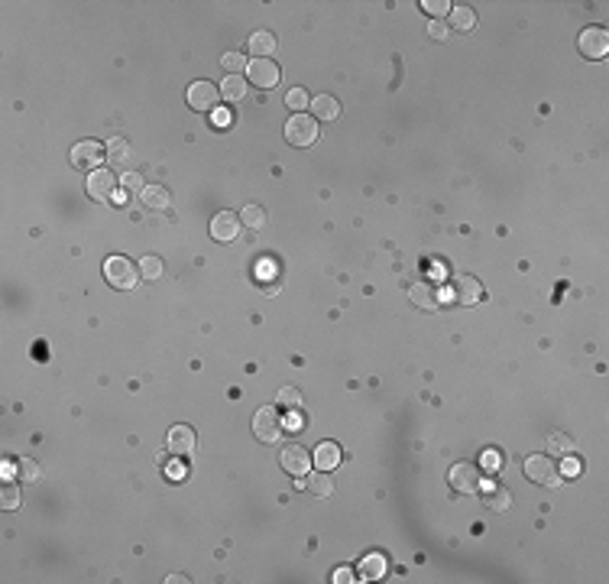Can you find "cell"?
I'll list each match as a JSON object with an SVG mask.
<instances>
[{"mask_svg": "<svg viewBox=\"0 0 609 584\" xmlns=\"http://www.w3.org/2000/svg\"><path fill=\"white\" fill-rule=\"evenodd\" d=\"M308 490L315 493V497H331L334 493V477H331V471H318L308 477Z\"/></svg>", "mask_w": 609, "mask_h": 584, "instance_id": "25", "label": "cell"}, {"mask_svg": "<svg viewBox=\"0 0 609 584\" xmlns=\"http://www.w3.org/2000/svg\"><path fill=\"white\" fill-rule=\"evenodd\" d=\"M282 429H289V432H299V429H301V419H299L295 413H292L289 419H285V425H282Z\"/></svg>", "mask_w": 609, "mask_h": 584, "instance_id": "40", "label": "cell"}, {"mask_svg": "<svg viewBox=\"0 0 609 584\" xmlns=\"http://www.w3.org/2000/svg\"><path fill=\"white\" fill-rule=\"evenodd\" d=\"M409 299H412L418 309H425V312H434V309H438V302H441L432 283H415L412 289H409Z\"/></svg>", "mask_w": 609, "mask_h": 584, "instance_id": "16", "label": "cell"}, {"mask_svg": "<svg viewBox=\"0 0 609 584\" xmlns=\"http://www.w3.org/2000/svg\"><path fill=\"white\" fill-rule=\"evenodd\" d=\"M104 153H107V162H111V166H117V169H123L127 162H133V146L123 140V137H113V140H107Z\"/></svg>", "mask_w": 609, "mask_h": 584, "instance_id": "15", "label": "cell"}, {"mask_svg": "<svg viewBox=\"0 0 609 584\" xmlns=\"http://www.w3.org/2000/svg\"><path fill=\"white\" fill-rule=\"evenodd\" d=\"M246 78H250V85L269 91V88L279 85V66H276L272 59H253V62L246 66Z\"/></svg>", "mask_w": 609, "mask_h": 584, "instance_id": "8", "label": "cell"}, {"mask_svg": "<svg viewBox=\"0 0 609 584\" xmlns=\"http://www.w3.org/2000/svg\"><path fill=\"white\" fill-rule=\"evenodd\" d=\"M17 474H19V481H36V477H39V464L33 461V458H19V461H17Z\"/></svg>", "mask_w": 609, "mask_h": 584, "instance_id": "32", "label": "cell"}, {"mask_svg": "<svg viewBox=\"0 0 609 584\" xmlns=\"http://www.w3.org/2000/svg\"><path fill=\"white\" fill-rule=\"evenodd\" d=\"M282 422H279V409L276 406H262V409H256L253 415V435L260 438L262 445H276L282 438Z\"/></svg>", "mask_w": 609, "mask_h": 584, "instance_id": "3", "label": "cell"}, {"mask_svg": "<svg viewBox=\"0 0 609 584\" xmlns=\"http://www.w3.org/2000/svg\"><path fill=\"white\" fill-rule=\"evenodd\" d=\"M448 481H450V487L460 490V493H477V490H483V474H480L477 464H470V461L454 464L448 474Z\"/></svg>", "mask_w": 609, "mask_h": 584, "instance_id": "5", "label": "cell"}, {"mask_svg": "<svg viewBox=\"0 0 609 584\" xmlns=\"http://www.w3.org/2000/svg\"><path fill=\"white\" fill-rule=\"evenodd\" d=\"M285 104H289V111L305 114V107H311V98L305 95V88H292L289 95H285Z\"/></svg>", "mask_w": 609, "mask_h": 584, "instance_id": "30", "label": "cell"}, {"mask_svg": "<svg viewBox=\"0 0 609 584\" xmlns=\"http://www.w3.org/2000/svg\"><path fill=\"white\" fill-rule=\"evenodd\" d=\"M217 101H221V88L211 85V82H191L188 85V104H191V111H217Z\"/></svg>", "mask_w": 609, "mask_h": 584, "instance_id": "6", "label": "cell"}, {"mask_svg": "<svg viewBox=\"0 0 609 584\" xmlns=\"http://www.w3.org/2000/svg\"><path fill=\"white\" fill-rule=\"evenodd\" d=\"M140 276H143V279H159V276H162V260H159V256H143Z\"/></svg>", "mask_w": 609, "mask_h": 584, "instance_id": "31", "label": "cell"}, {"mask_svg": "<svg viewBox=\"0 0 609 584\" xmlns=\"http://www.w3.org/2000/svg\"><path fill=\"white\" fill-rule=\"evenodd\" d=\"M311 111H315V117H321V121H334V117L340 114V104L331 95H318L315 101H311Z\"/></svg>", "mask_w": 609, "mask_h": 584, "instance_id": "22", "label": "cell"}, {"mask_svg": "<svg viewBox=\"0 0 609 584\" xmlns=\"http://www.w3.org/2000/svg\"><path fill=\"white\" fill-rule=\"evenodd\" d=\"M428 33H432V39H448V26L441 23V20H432V26H428Z\"/></svg>", "mask_w": 609, "mask_h": 584, "instance_id": "36", "label": "cell"}, {"mask_svg": "<svg viewBox=\"0 0 609 584\" xmlns=\"http://www.w3.org/2000/svg\"><path fill=\"white\" fill-rule=\"evenodd\" d=\"M285 140L292 143V146H311V143L318 140V121L311 117V114H292L289 121H285Z\"/></svg>", "mask_w": 609, "mask_h": 584, "instance_id": "2", "label": "cell"}, {"mask_svg": "<svg viewBox=\"0 0 609 584\" xmlns=\"http://www.w3.org/2000/svg\"><path fill=\"white\" fill-rule=\"evenodd\" d=\"M577 471H580V464L574 461L571 454H567V464H564V474H567V477H577Z\"/></svg>", "mask_w": 609, "mask_h": 584, "instance_id": "39", "label": "cell"}, {"mask_svg": "<svg viewBox=\"0 0 609 584\" xmlns=\"http://www.w3.org/2000/svg\"><path fill=\"white\" fill-rule=\"evenodd\" d=\"M276 36H272L269 29H260V33H253L250 36V52H253V59H266V56H272L276 52Z\"/></svg>", "mask_w": 609, "mask_h": 584, "instance_id": "20", "label": "cell"}, {"mask_svg": "<svg viewBox=\"0 0 609 584\" xmlns=\"http://www.w3.org/2000/svg\"><path fill=\"white\" fill-rule=\"evenodd\" d=\"M279 406H285V409H292V413H295V409H299V406H301V396H299V390H295V387H285V390H279Z\"/></svg>", "mask_w": 609, "mask_h": 584, "instance_id": "34", "label": "cell"}, {"mask_svg": "<svg viewBox=\"0 0 609 584\" xmlns=\"http://www.w3.org/2000/svg\"><path fill=\"white\" fill-rule=\"evenodd\" d=\"M489 507L496 509V513H503V509L512 507V493H509L506 487H499V484H493L489 487Z\"/></svg>", "mask_w": 609, "mask_h": 584, "instance_id": "27", "label": "cell"}, {"mask_svg": "<svg viewBox=\"0 0 609 584\" xmlns=\"http://www.w3.org/2000/svg\"><path fill=\"white\" fill-rule=\"evenodd\" d=\"M104 276H107V283H111L113 289H123V292L136 289V283H140V270H136L127 256H111V260L104 263Z\"/></svg>", "mask_w": 609, "mask_h": 584, "instance_id": "1", "label": "cell"}, {"mask_svg": "<svg viewBox=\"0 0 609 584\" xmlns=\"http://www.w3.org/2000/svg\"><path fill=\"white\" fill-rule=\"evenodd\" d=\"M123 189H136V192H143V189H146V182H143L140 172H123Z\"/></svg>", "mask_w": 609, "mask_h": 584, "instance_id": "35", "label": "cell"}, {"mask_svg": "<svg viewBox=\"0 0 609 584\" xmlns=\"http://www.w3.org/2000/svg\"><path fill=\"white\" fill-rule=\"evenodd\" d=\"M240 215H234V211H221V215L211 217V237L214 240H221V244H234L237 237H240Z\"/></svg>", "mask_w": 609, "mask_h": 584, "instance_id": "9", "label": "cell"}, {"mask_svg": "<svg viewBox=\"0 0 609 584\" xmlns=\"http://www.w3.org/2000/svg\"><path fill=\"white\" fill-rule=\"evenodd\" d=\"M386 575V558L383 555H366L363 562H360V578L363 581H376V578Z\"/></svg>", "mask_w": 609, "mask_h": 584, "instance_id": "23", "label": "cell"}, {"mask_svg": "<svg viewBox=\"0 0 609 584\" xmlns=\"http://www.w3.org/2000/svg\"><path fill=\"white\" fill-rule=\"evenodd\" d=\"M107 160V153L101 150V143L97 140H81L72 146V162H75L78 169H97V162Z\"/></svg>", "mask_w": 609, "mask_h": 584, "instance_id": "11", "label": "cell"}, {"mask_svg": "<svg viewBox=\"0 0 609 584\" xmlns=\"http://www.w3.org/2000/svg\"><path fill=\"white\" fill-rule=\"evenodd\" d=\"M525 477L532 484H544V487H557L561 484V474H557V468H554V461L548 454H532L525 461Z\"/></svg>", "mask_w": 609, "mask_h": 584, "instance_id": "4", "label": "cell"}, {"mask_svg": "<svg viewBox=\"0 0 609 584\" xmlns=\"http://www.w3.org/2000/svg\"><path fill=\"white\" fill-rule=\"evenodd\" d=\"M246 91H250V82L244 75H227L224 85H221V98L224 101H244Z\"/></svg>", "mask_w": 609, "mask_h": 584, "instance_id": "19", "label": "cell"}, {"mask_svg": "<svg viewBox=\"0 0 609 584\" xmlns=\"http://www.w3.org/2000/svg\"><path fill=\"white\" fill-rule=\"evenodd\" d=\"M450 26L457 29V33H470V29L477 26V13H473V7H467V3L450 7Z\"/></svg>", "mask_w": 609, "mask_h": 584, "instance_id": "21", "label": "cell"}, {"mask_svg": "<svg viewBox=\"0 0 609 584\" xmlns=\"http://www.w3.org/2000/svg\"><path fill=\"white\" fill-rule=\"evenodd\" d=\"M483 468H487V471H496V468H499V454H496V452H487V454H483Z\"/></svg>", "mask_w": 609, "mask_h": 584, "instance_id": "38", "label": "cell"}, {"mask_svg": "<svg viewBox=\"0 0 609 584\" xmlns=\"http://www.w3.org/2000/svg\"><path fill=\"white\" fill-rule=\"evenodd\" d=\"M422 10H425V13H428L432 20H441L444 13H450V3H448V0H425Z\"/></svg>", "mask_w": 609, "mask_h": 584, "instance_id": "33", "label": "cell"}, {"mask_svg": "<svg viewBox=\"0 0 609 584\" xmlns=\"http://www.w3.org/2000/svg\"><path fill=\"white\" fill-rule=\"evenodd\" d=\"M195 429L191 425H175V429H169V438H166V445H169V452L178 454V458H185V454L195 452Z\"/></svg>", "mask_w": 609, "mask_h": 584, "instance_id": "14", "label": "cell"}, {"mask_svg": "<svg viewBox=\"0 0 609 584\" xmlns=\"http://www.w3.org/2000/svg\"><path fill=\"white\" fill-rule=\"evenodd\" d=\"M334 581H338V584H347V581H354V575H350L347 568H340L338 575H334Z\"/></svg>", "mask_w": 609, "mask_h": 584, "instance_id": "41", "label": "cell"}, {"mask_svg": "<svg viewBox=\"0 0 609 584\" xmlns=\"http://www.w3.org/2000/svg\"><path fill=\"white\" fill-rule=\"evenodd\" d=\"M166 477H169V481H182V477H185V468H182V464H175V461H172L169 468H166Z\"/></svg>", "mask_w": 609, "mask_h": 584, "instance_id": "37", "label": "cell"}, {"mask_svg": "<svg viewBox=\"0 0 609 584\" xmlns=\"http://www.w3.org/2000/svg\"><path fill=\"white\" fill-rule=\"evenodd\" d=\"M577 49H580L587 59H603L609 52V33L603 26H587L577 36Z\"/></svg>", "mask_w": 609, "mask_h": 584, "instance_id": "7", "label": "cell"}, {"mask_svg": "<svg viewBox=\"0 0 609 584\" xmlns=\"http://www.w3.org/2000/svg\"><path fill=\"white\" fill-rule=\"evenodd\" d=\"M483 295H487V289L477 276L464 273L454 279V302H460V305H477V302H483Z\"/></svg>", "mask_w": 609, "mask_h": 584, "instance_id": "12", "label": "cell"}, {"mask_svg": "<svg viewBox=\"0 0 609 584\" xmlns=\"http://www.w3.org/2000/svg\"><path fill=\"white\" fill-rule=\"evenodd\" d=\"M221 66H224V72H230V75H240V72H246V56H240V52H224L221 56Z\"/></svg>", "mask_w": 609, "mask_h": 584, "instance_id": "28", "label": "cell"}, {"mask_svg": "<svg viewBox=\"0 0 609 584\" xmlns=\"http://www.w3.org/2000/svg\"><path fill=\"white\" fill-rule=\"evenodd\" d=\"M140 201L150 211H166V208L172 205V195H169V189H162V185H146V189L140 192Z\"/></svg>", "mask_w": 609, "mask_h": 584, "instance_id": "17", "label": "cell"}, {"mask_svg": "<svg viewBox=\"0 0 609 584\" xmlns=\"http://www.w3.org/2000/svg\"><path fill=\"white\" fill-rule=\"evenodd\" d=\"M544 448L551 454H557V458H567V454H574V438L564 432H554L548 435V442H544Z\"/></svg>", "mask_w": 609, "mask_h": 584, "instance_id": "24", "label": "cell"}, {"mask_svg": "<svg viewBox=\"0 0 609 584\" xmlns=\"http://www.w3.org/2000/svg\"><path fill=\"white\" fill-rule=\"evenodd\" d=\"M19 503H23L19 487L7 481V484H3V490H0V507H3V509H19Z\"/></svg>", "mask_w": 609, "mask_h": 584, "instance_id": "29", "label": "cell"}, {"mask_svg": "<svg viewBox=\"0 0 609 584\" xmlns=\"http://www.w3.org/2000/svg\"><path fill=\"white\" fill-rule=\"evenodd\" d=\"M315 464H318V471H334L340 464V448L334 442H321L315 448Z\"/></svg>", "mask_w": 609, "mask_h": 584, "instance_id": "18", "label": "cell"}, {"mask_svg": "<svg viewBox=\"0 0 609 584\" xmlns=\"http://www.w3.org/2000/svg\"><path fill=\"white\" fill-rule=\"evenodd\" d=\"M240 224H246L250 231H260V227H266V211L260 205H246L240 211Z\"/></svg>", "mask_w": 609, "mask_h": 584, "instance_id": "26", "label": "cell"}, {"mask_svg": "<svg viewBox=\"0 0 609 584\" xmlns=\"http://www.w3.org/2000/svg\"><path fill=\"white\" fill-rule=\"evenodd\" d=\"M279 464H282V471L285 474H308V468H311V454L301 448V445H285L282 448V454H279Z\"/></svg>", "mask_w": 609, "mask_h": 584, "instance_id": "13", "label": "cell"}, {"mask_svg": "<svg viewBox=\"0 0 609 584\" xmlns=\"http://www.w3.org/2000/svg\"><path fill=\"white\" fill-rule=\"evenodd\" d=\"M88 195H91L94 201H111V198L117 195V176H113L111 169H94L91 176H88Z\"/></svg>", "mask_w": 609, "mask_h": 584, "instance_id": "10", "label": "cell"}]
</instances>
